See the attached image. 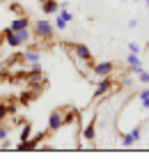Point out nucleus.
Here are the masks:
<instances>
[{
	"mask_svg": "<svg viewBox=\"0 0 149 161\" xmlns=\"http://www.w3.org/2000/svg\"><path fill=\"white\" fill-rule=\"evenodd\" d=\"M0 147H3V150H12V147H14V145H12V141H9V136H7L5 141L0 143Z\"/></svg>",
	"mask_w": 149,
	"mask_h": 161,
	"instance_id": "21",
	"label": "nucleus"
},
{
	"mask_svg": "<svg viewBox=\"0 0 149 161\" xmlns=\"http://www.w3.org/2000/svg\"><path fill=\"white\" fill-rule=\"evenodd\" d=\"M62 127H64V115H62L60 108H55V111L48 115V131H53V134H55V131H60Z\"/></svg>",
	"mask_w": 149,
	"mask_h": 161,
	"instance_id": "3",
	"label": "nucleus"
},
{
	"mask_svg": "<svg viewBox=\"0 0 149 161\" xmlns=\"http://www.w3.org/2000/svg\"><path fill=\"white\" fill-rule=\"evenodd\" d=\"M83 138H85V141H94V138H96V129H94L92 122L83 127Z\"/></svg>",
	"mask_w": 149,
	"mask_h": 161,
	"instance_id": "11",
	"label": "nucleus"
},
{
	"mask_svg": "<svg viewBox=\"0 0 149 161\" xmlns=\"http://www.w3.org/2000/svg\"><path fill=\"white\" fill-rule=\"evenodd\" d=\"M138 78H140V83H145V85H149V71H145V69H140V71H138Z\"/></svg>",
	"mask_w": 149,
	"mask_h": 161,
	"instance_id": "18",
	"label": "nucleus"
},
{
	"mask_svg": "<svg viewBox=\"0 0 149 161\" xmlns=\"http://www.w3.org/2000/svg\"><path fill=\"white\" fill-rule=\"evenodd\" d=\"M136 143H138V141L133 138V134H124V136H122V145H124V147H133Z\"/></svg>",
	"mask_w": 149,
	"mask_h": 161,
	"instance_id": "15",
	"label": "nucleus"
},
{
	"mask_svg": "<svg viewBox=\"0 0 149 161\" xmlns=\"http://www.w3.org/2000/svg\"><path fill=\"white\" fill-rule=\"evenodd\" d=\"M110 87H113V85H110V78H108V76H106V78H101V83L96 85V90H94V94H92V99H101L103 94H108V92H110Z\"/></svg>",
	"mask_w": 149,
	"mask_h": 161,
	"instance_id": "6",
	"label": "nucleus"
},
{
	"mask_svg": "<svg viewBox=\"0 0 149 161\" xmlns=\"http://www.w3.org/2000/svg\"><path fill=\"white\" fill-rule=\"evenodd\" d=\"M30 136H32V127H30V124H23V129H21V141H28Z\"/></svg>",
	"mask_w": 149,
	"mask_h": 161,
	"instance_id": "16",
	"label": "nucleus"
},
{
	"mask_svg": "<svg viewBox=\"0 0 149 161\" xmlns=\"http://www.w3.org/2000/svg\"><path fill=\"white\" fill-rule=\"evenodd\" d=\"M133 3H136V0H133Z\"/></svg>",
	"mask_w": 149,
	"mask_h": 161,
	"instance_id": "26",
	"label": "nucleus"
},
{
	"mask_svg": "<svg viewBox=\"0 0 149 161\" xmlns=\"http://www.w3.org/2000/svg\"><path fill=\"white\" fill-rule=\"evenodd\" d=\"M39 3H44V0H39Z\"/></svg>",
	"mask_w": 149,
	"mask_h": 161,
	"instance_id": "25",
	"label": "nucleus"
},
{
	"mask_svg": "<svg viewBox=\"0 0 149 161\" xmlns=\"http://www.w3.org/2000/svg\"><path fill=\"white\" fill-rule=\"evenodd\" d=\"M7 136H9V127H0V143H3Z\"/></svg>",
	"mask_w": 149,
	"mask_h": 161,
	"instance_id": "20",
	"label": "nucleus"
},
{
	"mask_svg": "<svg viewBox=\"0 0 149 161\" xmlns=\"http://www.w3.org/2000/svg\"><path fill=\"white\" fill-rule=\"evenodd\" d=\"M57 16H62V19L67 21V23H71V21H73V14H71L69 9H67V5H62V7H60V12H57Z\"/></svg>",
	"mask_w": 149,
	"mask_h": 161,
	"instance_id": "14",
	"label": "nucleus"
},
{
	"mask_svg": "<svg viewBox=\"0 0 149 161\" xmlns=\"http://www.w3.org/2000/svg\"><path fill=\"white\" fill-rule=\"evenodd\" d=\"M69 51L73 53V58H78V60H83V62H94V58H92V51H89L85 44H71Z\"/></svg>",
	"mask_w": 149,
	"mask_h": 161,
	"instance_id": "2",
	"label": "nucleus"
},
{
	"mask_svg": "<svg viewBox=\"0 0 149 161\" xmlns=\"http://www.w3.org/2000/svg\"><path fill=\"white\" fill-rule=\"evenodd\" d=\"M23 28H30V19L28 16H19V19H14L9 23V30H14V32L23 30Z\"/></svg>",
	"mask_w": 149,
	"mask_h": 161,
	"instance_id": "9",
	"label": "nucleus"
},
{
	"mask_svg": "<svg viewBox=\"0 0 149 161\" xmlns=\"http://www.w3.org/2000/svg\"><path fill=\"white\" fill-rule=\"evenodd\" d=\"M60 7H62V5H60L57 0H44V3H41V12L44 14H57Z\"/></svg>",
	"mask_w": 149,
	"mask_h": 161,
	"instance_id": "8",
	"label": "nucleus"
},
{
	"mask_svg": "<svg viewBox=\"0 0 149 161\" xmlns=\"http://www.w3.org/2000/svg\"><path fill=\"white\" fill-rule=\"evenodd\" d=\"M113 69H115V64L110 62V60L92 64V74H94L96 78H106V76H110V71H113Z\"/></svg>",
	"mask_w": 149,
	"mask_h": 161,
	"instance_id": "4",
	"label": "nucleus"
},
{
	"mask_svg": "<svg viewBox=\"0 0 149 161\" xmlns=\"http://www.w3.org/2000/svg\"><path fill=\"white\" fill-rule=\"evenodd\" d=\"M129 51H131V53H140V46H138L136 42H131V44H129Z\"/></svg>",
	"mask_w": 149,
	"mask_h": 161,
	"instance_id": "22",
	"label": "nucleus"
},
{
	"mask_svg": "<svg viewBox=\"0 0 149 161\" xmlns=\"http://www.w3.org/2000/svg\"><path fill=\"white\" fill-rule=\"evenodd\" d=\"M67 25H69V23H67L62 16H57V14H55V28H57V30H67Z\"/></svg>",
	"mask_w": 149,
	"mask_h": 161,
	"instance_id": "17",
	"label": "nucleus"
},
{
	"mask_svg": "<svg viewBox=\"0 0 149 161\" xmlns=\"http://www.w3.org/2000/svg\"><path fill=\"white\" fill-rule=\"evenodd\" d=\"M28 78H30V83H41V67L39 64H32L30 67V74H28Z\"/></svg>",
	"mask_w": 149,
	"mask_h": 161,
	"instance_id": "10",
	"label": "nucleus"
},
{
	"mask_svg": "<svg viewBox=\"0 0 149 161\" xmlns=\"http://www.w3.org/2000/svg\"><path fill=\"white\" fill-rule=\"evenodd\" d=\"M145 3H147V7H149V0H145Z\"/></svg>",
	"mask_w": 149,
	"mask_h": 161,
	"instance_id": "24",
	"label": "nucleus"
},
{
	"mask_svg": "<svg viewBox=\"0 0 149 161\" xmlns=\"http://www.w3.org/2000/svg\"><path fill=\"white\" fill-rule=\"evenodd\" d=\"M5 115H7V111H5V108H3V106H0V120H3V118H5Z\"/></svg>",
	"mask_w": 149,
	"mask_h": 161,
	"instance_id": "23",
	"label": "nucleus"
},
{
	"mask_svg": "<svg viewBox=\"0 0 149 161\" xmlns=\"http://www.w3.org/2000/svg\"><path fill=\"white\" fill-rule=\"evenodd\" d=\"M62 115H64V127H67V124H71V122H76V120H78V113L73 111V108H69V111H67V113H62Z\"/></svg>",
	"mask_w": 149,
	"mask_h": 161,
	"instance_id": "12",
	"label": "nucleus"
},
{
	"mask_svg": "<svg viewBox=\"0 0 149 161\" xmlns=\"http://www.w3.org/2000/svg\"><path fill=\"white\" fill-rule=\"evenodd\" d=\"M126 64H129L131 74H138V71L142 69V60H140L138 53H129V55H126Z\"/></svg>",
	"mask_w": 149,
	"mask_h": 161,
	"instance_id": "5",
	"label": "nucleus"
},
{
	"mask_svg": "<svg viewBox=\"0 0 149 161\" xmlns=\"http://www.w3.org/2000/svg\"><path fill=\"white\" fill-rule=\"evenodd\" d=\"M138 99H140V104H142V108H149V87H145V90H140Z\"/></svg>",
	"mask_w": 149,
	"mask_h": 161,
	"instance_id": "13",
	"label": "nucleus"
},
{
	"mask_svg": "<svg viewBox=\"0 0 149 161\" xmlns=\"http://www.w3.org/2000/svg\"><path fill=\"white\" fill-rule=\"evenodd\" d=\"M133 138H136V141H140V138H142V127H133Z\"/></svg>",
	"mask_w": 149,
	"mask_h": 161,
	"instance_id": "19",
	"label": "nucleus"
},
{
	"mask_svg": "<svg viewBox=\"0 0 149 161\" xmlns=\"http://www.w3.org/2000/svg\"><path fill=\"white\" fill-rule=\"evenodd\" d=\"M21 60H23V62H28L30 67H32V64H39V60H41V53H39V51H32V48H30V51H25V53H21Z\"/></svg>",
	"mask_w": 149,
	"mask_h": 161,
	"instance_id": "7",
	"label": "nucleus"
},
{
	"mask_svg": "<svg viewBox=\"0 0 149 161\" xmlns=\"http://www.w3.org/2000/svg\"><path fill=\"white\" fill-rule=\"evenodd\" d=\"M53 30H55V25L53 23H51V21H37V23H35V35H37V37H39V39H51V37H53Z\"/></svg>",
	"mask_w": 149,
	"mask_h": 161,
	"instance_id": "1",
	"label": "nucleus"
}]
</instances>
